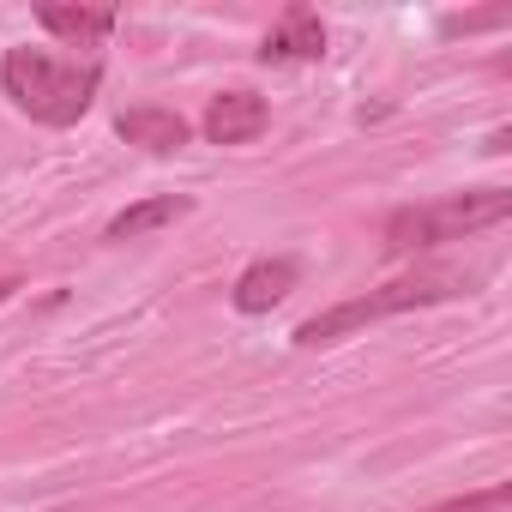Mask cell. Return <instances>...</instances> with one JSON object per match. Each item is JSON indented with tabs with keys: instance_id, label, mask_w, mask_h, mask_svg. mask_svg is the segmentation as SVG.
Instances as JSON below:
<instances>
[{
	"instance_id": "7a4b0ae2",
	"label": "cell",
	"mask_w": 512,
	"mask_h": 512,
	"mask_svg": "<svg viewBox=\"0 0 512 512\" xmlns=\"http://www.w3.org/2000/svg\"><path fill=\"white\" fill-rule=\"evenodd\" d=\"M470 284H476V272H410V278H392L380 290H362V296H350V302L302 320L296 326V344L302 350H326V344H338V338H350V332H362L374 320H392V314H410V308H434V302L470 296Z\"/></svg>"
},
{
	"instance_id": "8fae6325",
	"label": "cell",
	"mask_w": 512,
	"mask_h": 512,
	"mask_svg": "<svg viewBox=\"0 0 512 512\" xmlns=\"http://www.w3.org/2000/svg\"><path fill=\"white\" fill-rule=\"evenodd\" d=\"M19 290H25L19 278H0V302H7V296H19Z\"/></svg>"
},
{
	"instance_id": "6da1fadb",
	"label": "cell",
	"mask_w": 512,
	"mask_h": 512,
	"mask_svg": "<svg viewBox=\"0 0 512 512\" xmlns=\"http://www.w3.org/2000/svg\"><path fill=\"white\" fill-rule=\"evenodd\" d=\"M103 85V61L97 55H49V49H7L0 55V91L13 97L19 115L43 121V127H73Z\"/></svg>"
},
{
	"instance_id": "277c9868",
	"label": "cell",
	"mask_w": 512,
	"mask_h": 512,
	"mask_svg": "<svg viewBox=\"0 0 512 512\" xmlns=\"http://www.w3.org/2000/svg\"><path fill=\"white\" fill-rule=\"evenodd\" d=\"M272 127V109L260 91H217L205 103V139L211 145H253Z\"/></svg>"
},
{
	"instance_id": "9c48e42d",
	"label": "cell",
	"mask_w": 512,
	"mask_h": 512,
	"mask_svg": "<svg viewBox=\"0 0 512 512\" xmlns=\"http://www.w3.org/2000/svg\"><path fill=\"white\" fill-rule=\"evenodd\" d=\"M115 7H37V25L49 31V37H61V43H73V49H91V43H103L109 31H115Z\"/></svg>"
},
{
	"instance_id": "30bf717a",
	"label": "cell",
	"mask_w": 512,
	"mask_h": 512,
	"mask_svg": "<svg viewBox=\"0 0 512 512\" xmlns=\"http://www.w3.org/2000/svg\"><path fill=\"white\" fill-rule=\"evenodd\" d=\"M506 506H512V488L494 482V488H482V494H458V500H440V506H428V512H506Z\"/></svg>"
},
{
	"instance_id": "3957f363",
	"label": "cell",
	"mask_w": 512,
	"mask_h": 512,
	"mask_svg": "<svg viewBox=\"0 0 512 512\" xmlns=\"http://www.w3.org/2000/svg\"><path fill=\"white\" fill-rule=\"evenodd\" d=\"M512 217V187H476V193H446L428 205H398L380 229L386 253H428L446 241H464L476 229H494Z\"/></svg>"
},
{
	"instance_id": "52a82bcc",
	"label": "cell",
	"mask_w": 512,
	"mask_h": 512,
	"mask_svg": "<svg viewBox=\"0 0 512 512\" xmlns=\"http://www.w3.org/2000/svg\"><path fill=\"white\" fill-rule=\"evenodd\" d=\"M115 133H121L127 145H145V151H157V157H169V151H181V145L193 139V127H187L175 109H157V103L121 109V115H115Z\"/></svg>"
},
{
	"instance_id": "8992f818",
	"label": "cell",
	"mask_w": 512,
	"mask_h": 512,
	"mask_svg": "<svg viewBox=\"0 0 512 512\" xmlns=\"http://www.w3.org/2000/svg\"><path fill=\"white\" fill-rule=\"evenodd\" d=\"M320 55H326V25H320L314 7H290V13L266 31V43H260V61H266V67H284V61H320Z\"/></svg>"
},
{
	"instance_id": "5b68a950",
	"label": "cell",
	"mask_w": 512,
	"mask_h": 512,
	"mask_svg": "<svg viewBox=\"0 0 512 512\" xmlns=\"http://www.w3.org/2000/svg\"><path fill=\"white\" fill-rule=\"evenodd\" d=\"M296 284H302V266L290 260V253H278V260H253V266L235 278L229 302H235L241 314H272V308H278Z\"/></svg>"
},
{
	"instance_id": "ba28073f",
	"label": "cell",
	"mask_w": 512,
	"mask_h": 512,
	"mask_svg": "<svg viewBox=\"0 0 512 512\" xmlns=\"http://www.w3.org/2000/svg\"><path fill=\"white\" fill-rule=\"evenodd\" d=\"M193 211V199L187 193H151V199H139V205H127L121 217H109V229H103V241H139V235H157V229H169V223H181Z\"/></svg>"
}]
</instances>
